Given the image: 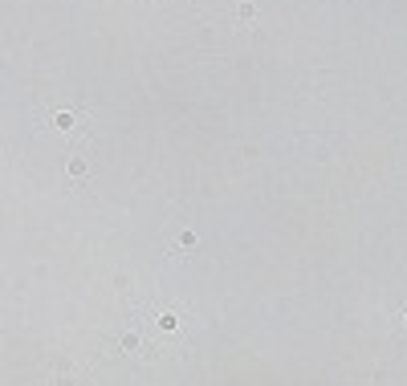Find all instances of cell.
<instances>
[{
	"instance_id": "6",
	"label": "cell",
	"mask_w": 407,
	"mask_h": 386,
	"mask_svg": "<svg viewBox=\"0 0 407 386\" xmlns=\"http://www.w3.org/2000/svg\"><path fill=\"white\" fill-rule=\"evenodd\" d=\"M403 321H407V313H403Z\"/></svg>"
},
{
	"instance_id": "1",
	"label": "cell",
	"mask_w": 407,
	"mask_h": 386,
	"mask_svg": "<svg viewBox=\"0 0 407 386\" xmlns=\"http://www.w3.org/2000/svg\"><path fill=\"white\" fill-rule=\"evenodd\" d=\"M118 341H122V350H130V354H134V350L143 346V333H139V330H126L122 337H118Z\"/></svg>"
},
{
	"instance_id": "2",
	"label": "cell",
	"mask_w": 407,
	"mask_h": 386,
	"mask_svg": "<svg viewBox=\"0 0 407 386\" xmlns=\"http://www.w3.org/2000/svg\"><path fill=\"white\" fill-rule=\"evenodd\" d=\"M53 122H57L61 130H73V126H77V118H73V114H69V110H61L57 118H53Z\"/></svg>"
},
{
	"instance_id": "3",
	"label": "cell",
	"mask_w": 407,
	"mask_h": 386,
	"mask_svg": "<svg viewBox=\"0 0 407 386\" xmlns=\"http://www.w3.org/2000/svg\"><path fill=\"white\" fill-rule=\"evenodd\" d=\"M236 16H240V21H253V16H257V8H253L248 0H240V4H236Z\"/></svg>"
},
{
	"instance_id": "4",
	"label": "cell",
	"mask_w": 407,
	"mask_h": 386,
	"mask_svg": "<svg viewBox=\"0 0 407 386\" xmlns=\"http://www.w3.org/2000/svg\"><path fill=\"white\" fill-rule=\"evenodd\" d=\"M69 175H73V179H77V175H86V159H82V155H73V159H69Z\"/></svg>"
},
{
	"instance_id": "5",
	"label": "cell",
	"mask_w": 407,
	"mask_h": 386,
	"mask_svg": "<svg viewBox=\"0 0 407 386\" xmlns=\"http://www.w3.org/2000/svg\"><path fill=\"white\" fill-rule=\"evenodd\" d=\"M179 244H183V248H191V244H196V232H191V228H187V232H179Z\"/></svg>"
}]
</instances>
